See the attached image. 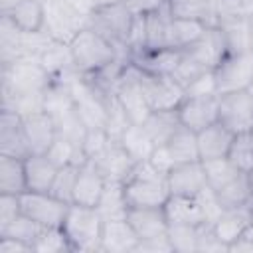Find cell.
Masks as SVG:
<instances>
[{
    "label": "cell",
    "mask_w": 253,
    "mask_h": 253,
    "mask_svg": "<svg viewBox=\"0 0 253 253\" xmlns=\"http://www.w3.org/2000/svg\"><path fill=\"white\" fill-rule=\"evenodd\" d=\"M69 47L73 53L75 69L81 75H97L99 71H103L105 67L115 63L117 59L126 57L107 38H103L99 32H95L89 26H85L69 42Z\"/></svg>",
    "instance_id": "6da1fadb"
},
{
    "label": "cell",
    "mask_w": 253,
    "mask_h": 253,
    "mask_svg": "<svg viewBox=\"0 0 253 253\" xmlns=\"http://www.w3.org/2000/svg\"><path fill=\"white\" fill-rule=\"evenodd\" d=\"M123 188L130 208H162L170 198L166 174L158 172L148 160L136 162Z\"/></svg>",
    "instance_id": "7a4b0ae2"
},
{
    "label": "cell",
    "mask_w": 253,
    "mask_h": 253,
    "mask_svg": "<svg viewBox=\"0 0 253 253\" xmlns=\"http://www.w3.org/2000/svg\"><path fill=\"white\" fill-rule=\"evenodd\" d=\"M103 223H105V219L95 206L69 204V210L65 213L61 227H63L73 251L101 253Z\"/></svg>",
    "instance_id": "3957f363"
},
{
    "label": "cell",
    "mask_w": 253,
    "mask_h": 253,
    "mask_svg": "<svg viewBox=\"0 0 253 253\" xmlns=\"http://www.w3.org/2000/svg\"><path fill=\"white\" fill-rule=\"evenodd\" d=\"M134 18L136 16L123 2H117L111 6L95 8L87 20V26L107 38L123 55L128 57V38L132 32Z\"/></svg>",
    "instance_id": "277c9868"
},
{
    "label": "cell",
    "mask_w": 253,
    "mask_h": 253,
    "mask_svg": "<svg viewBox=\"0 0 253 253\" xmlns=\"http://www.w3.org/2000/svg\"><path fill=\"white\" fill-rule=\"evenodd\" d=\"M0 67L2 93H43L53 81L40 59L22 57Z\"/></svg>",
    "instance_id": "5b68a950"
},
{
    "label": "cell",
    "mask_w": 253,
    "mask_h": 253,
    "mask_svg": "<svg viewBox=\"0 0 253 253\" xmlns=\"http://www.w3.org/2000/svg\"><path fill=\"white\" fill-rule=\"evenodd\" d=\"M113 95L117 97V101L128 115L130 123H134V125H142L152 111L148 105V99L144 95V89L140 85V71L134 63H130V59L125 65V69L113 89Z\"/></svg>",
    "instance_id": "8992f818"
},
{
    "label": "cell",
    "mask_w": 253,
    "mask_h": 253,
    "mask_svg": "<svg viewBox=\"0 0 253 253\" xmlns=\"http://www.w3.org/2000/svg\"><path fill=\"white\" fill-rule=\"evenodd\" d=\"M217 95L249 89L253 83V51L227 53L213 69Z\"/></svg>",
    "instance_id": "52a82bcc"
},
{
    "label": "cell",
    "mask_w": 253,
    "mask_h": 253,
    "mask_svg": "<svg viewBox=\"0 0 253 253\" xmlns=\"http://www.w3.org/2000/svg\"><path fill=\"white\" fill-rule=\"evenodd\" d=\"M43 4H45L43 30L55 42L69 43L87 26L89 18L73 10L65 0H43Z\"/></svg>",
    "instance_id": "ba28073f"
},
{
    "label": "cell",
    "mask_w": 253,
    "mask_h": 253,
    "mask_svg": "<svg viewBox=\"0 0 253 253\" xmlns=\"http://www.w3.org/2000/svg\"><path fill=\"white\" fill-rule=\"evenodd\" d=\"M22 213L32 217L42 227H61L69 204L55 198L51 192H32L26 190L20 194Z\"/></svg>",
    "instance_id": "9c48e42d"
},
{
    "label": "cell",
    "mask_w": 253,
    "mask_h": 253,
    "mask_svg": "<svg viewBox=\"0 0 253 253\" xmlns=\"http://www.w3.org/2000/svg\"><path fill=\"white\" fill-rule=\"evenodd\" d=\"M217 121L233 134H245L253 128V95L249 89L219 95Z\"/></svg>",
    "instance_id": "30bf717a"
},
{
    "label": "cell",
    "mask_w": 253,
    "mask_h": 253,
    "mask_svg": "<svg viewBox=\"0 0 253 253\" xmlns=\"http://www.w3.org/2000/svg\"><path fill=\"white\" fill-rule=\"evenodd\" d=\"M140 71V85L144 89V95L148 99V105L152 111H166L176 109L180 101L184 99V87L172 77V75H158V73H146Z\"/></svg>",
    "instance_id": "8fae6325"
},
{
    "label": "cell",
    "mask_w": 253,
    "mask_h": 253,
    "mask_svg": "<svg viewBox=\"0 0 253 253\" xmlns=\"http://www.w3.org/2000/svg\"><path fill=\"white\" fill-rule=\"evenodd\" d=\"M219 95H184L176 107L182 126L200 132L202 128L217 123Z\"/></svg>",
    "instance_id": "7c38bea8"
},
{
    "label": "cell",
    "mask_w": 253,
    "mask_h": 253,
    "mask_svg": "<svg viewBox=\"0 0 253 253\" xmlns=\"http://www.w3.org/2000/svg\"><path fill=\"white\" fill-rule=\"evenodd\" d=\"M166 182H168L170 196L198 198V196L208 188L206 170H204L202 160L176 164V166L166 174Z\"/></svg>",
    "instance_id": "4fadbf2b"
},
{
    "label": "cell",
    "mask_w": 253,
    "mask_h": 253,
    "mask_svg": "<svg viewBox=\"0 0 253 253\" xmlns=\"http://www.w3.org/2000/svg\"><path fill=\"white\" fill-rule=\"evenodd\" d=\"M182 51L188 53L198 65H202L208 71H213L221 63V59L227 55V47L217 26H208L206 32Z\"/></svg>",
    "instance_id": "5bb4252c"
},
{
    "label": "cell",
    "mask_w": 253,
    "mask_h": 253,
    "mask_svg": "<svg viewBox=\"0 0 253 253\" xmlns=\"http://www.w3.org/2000/svg\"><path fill=\"white\" fill-rule=\"evenodd\" d=\"M91 162L99 168V172L105 176L107 182H121V184L130 176V172L136 166V160L123 148L119 140H111L105 146V150L97 154Z\"/></svg>",
    "instance_id": "9a60e30c"
},
{
    "label": "cell",
    "mask_w": 253,
    "mask_h": 253,
    "mask_svg": "<svg viewBox=\"0 0 253 253\" xmlns=\"http://www.w3.org/2000/svg\"><path fill=\"white\" fill-rule=\"evenodd\" d=\"M0 154L14 158H28L30 146L24 132V119L14 113L0 109Z\"/></svg>",
    "instance_id": "2e32d148"
},
{
    "label": "cell",
    "mask_w": 253,
    "mask_h": 253,
    "mask_svg": "<svg viewBox=\"0 0 253 253\" xmlns=\"http://www.w3.org/2000/svg\"><path fill=\"white\" fill-rule=\"evenodd\" d=\"M138 235L126 217L105 219L101 233V253H134Z\"/></svg>",
    "instance_id": "e0dca14e"
},
{
    "label": "cell",
    "mask_w": 253,
    "mask_h": 253,
    "mask_svg": "<svg viewBox=\"0 0 253 253\" xmlns=\"http://www.w3.org/2000/svg\"><path fill=\"white\" fill-rule=\"evenodd\" d=\"M235 134L223 126L219 121L202 128L200 132H196V140H198V154L202 162L208 160H217V158H225L231 142H233Z\"/></svg>",
    "instance_id": "ac0fdd59"
},
{
    "label": "cell",
    "mask_w": 253,
    "mask_h": 253,
    "mask_svg": "<svg viewBox=\"0 0 253 253\" xmlns=\"http://www.w3.org/2000/svg\"><path fill=\"white\" fill-rule=\"evenodd\" d=\"M40 63L43 65V69L49 73V77L53 81H61L67 83L69 79H73L79 71L75 69V61H73V53L69 43L65 42H51L45 51L40 55Z\"/></svg>",
    "instance_id": "d6986e66"
},
{
    "label": "cell",
    "mask_w": 253,
    "mask_h": 253,
    "mask_svg": "<svg viewBox=\"0 0 253 253\" xmlns=\"http://www.w3.org/2000/svg\"><path fill=\"white\" fill-rule=\"evenodd\" d=\"M22 119H24V132L30 146V154H45L57 136L53 119L45 111Z\"/></svg>",
    "instance_id": "ffe728a7"
},
{
    "label": "cell",
    "mask_w": 253,
    "mask_h": 253,
    "mask_svg": "<svg viewBox=\"0 0 253 253\" xmlns=\"http://www.w3.org/2000/svg\"><path fill=\"white\" fill-rule=\"evenodd\" d=\"M251 206L253 204H247V206H237V208H225L219 217L213 221V231L215 235L227 245V251H229V245L239 237L243 235V231L253 223V213H251Z\"/></svg>",
    "instance_id": "44dd1931"
},
{
    "label": "cell",
    "mask_w": 253,
    "mask_h": 253,
    "mask_svg": "<svg viewBox=\"0 0 253 253\" xmlns=\"http://www.w3.org/2000/svg\"><path fill=\"white\" fill-rule=\"evenodd\" d=\"M107 186L105 176L99 172V168L87 160L85 164L79 166L75 190H73V202L71 204H81V206H97L103 190Z\"/></svg>",
    "instance_id": "7402d4cb"
},
{
    "label": "cell",
    "mask_w": 253,
    "mask_h": 253,
    "mask_svg": "<svg viewBox=\"0 0 253 253\" xmlns=\"http://www.w3.org/2000/svg\"><path fill=\"white\" fill-rule=\"evenodd\" d=\"M126 219L132 225L134 233L138 235V241L150 237H162L166 235L170 225L164 208H130Z\"/></svg>",
    "instance_id": "603a6c76"
},
{
    "label": "cell",
    "mask_w": 253,
    "mask_h": 253,
    "mask_svg": "<svg viewBox=\"0 0 253 253\" xmlns=\"http://www.w3.org/2000/svg\"><path fill=\"white\" fill-rule=\"evenodd\" d=\"M180 57H182V49H174V47L144 49V51H138V53L130 55V63H134L138 69H142L146 73L172 75Z\"/></svg>",
    "instance_id": "cb8c5ba5"
},
{
    "label": "cell",
    "mask_w": 253,
    "mask_h": 253,
    "mask_svg": "<svg viewBox=\"0 0 253 253\" xmlns=\"http://www.w3.org/2000/svg\"><path fill=\"white\" fill-rule=\"evenodd\" d=\"M168 14L174 18L196 20L206 26H217V0H168Z\"/></svg>",
    "instance_id": "d4e9b609"
},
{
    "label": "cell",
    "mask_w": 253,
    "mask_h": 253,
    "mask_svg": "<svg viewBox=\"0 0 253 253\" xmlns=\"http://www.w3.org/2000/svg\"><path fill=\"white\" fill-rule=\"evenodd\" d=\"M26 184L32 192H49L57 174V166L47 154H30L24 158Z\"/></svg>",
    "instance_id": "484cf974"
},
{
    "label": "cell",
    "mask_w": 253,
    "mask_h": 253,
    "mask_svg": "<svg viewBox=\"0 0 253 253\" xmlns=\"http://www.w3.org/2000/svg\"><path fill=\"white\" fill-rule=\"evenodd\" d=\"M168 223H184V225H202L206 223L204 210L198 198L188 196H170L162 206Z\"/></svg>",
    "instance_id": "4316f807"
},
{
    "label": "cell",
    "mask_w": 253,
    "mask_h": 253,
    "mask_svg": "<svg viewBox=\"0 0 253 253\" xmlns=\"http://www.w3.org/2000/svg\"><path fill=\"white\" fill-rule=\"evenodd\" d=\"M142 126L146 128V132L150 134L154 144L162 146L182 128V123H180L176 109H166V111H150V115L146 117Z\"/></svg>",
    "instance_id": "83f0119b"
},
{
    "label": "cell",
    "mask_w": 253,
    "mask_h": 253,
    "mask_svg": "<svg viewBox=\"0 0 253 253\" xmlns=\"http://www.w3.org/2000/svg\"><path fill=\"white\" fill-rule=\"evenodd\" d=\"M217 28L223 36L227 53H245L251 51L249 36V18H223L217 22Z\"/></svg>",
    "instance_id": "f1b7e54d"
},
{
    "label": "cell",
    "mask_w": 253,
    "mask_h": 253,
    "mask_svg": "<svg viewBox=\"0 0 253 253\" xmlns=\"http://www.w3.org/2000/svg\"><path fill=\"white\" fill-rule=\"evenodd\" d=\"M28 190L26 184V168L22 158L0 154V194H24Z\"/></svg>",
    "instance_id": "f546056e"
},
{
    "label": "cell",
    "mask_w": 253,
    "mask_h": 253,
    "mask_svg": "<svg viewBox=\"0 0 253 253\" xmlns=\"http://www.w3.org/2000/svg\"><path fill=\"white\" fill-rule=\"evenodd\" d=\"M6 16L22 32H38V30H43L45 4H43V0H22Z\"/></svg>",
    "instance_id": "4dcf8cb0"
},
{
    "label": "cell",
    "mask_w": 253,
    "mask_h": 253,
    "mask_svg": "<svg viewBox=\"0 0 253 253\" xmlns=\"http://www.w3.org/2000/svg\"><path fill=\"white\" fill-rule=\"evenodd\" d=\"M99 213L103 215V219H121V217H126L130 206L126 202V196H125V188L121 182H107L97 206Z\"/></svg>",
    "instance_id": "1f68e13d"
},
{
    "label": "cell",
    "mask_w": 253,
    "mask_h": 253,
    "mask_svg": "<svg viewBox=\"0 0 253 253\" xmlns=\"http://www.w3.org/2000/svg\"><path fill=\"white\" fill-rule=\"evenodd\" d=\"M206 28L208 26L202 24V22L170 16V24H168V47L186 49L188 45H192L206 32Z\"/></svg>",
    "instance_id": "d6a6232c"
},
{
    "label": "cell",
    "mask_w": 253,
    "mask_h": 253,
    "mask_svg": "<svg viewBox=\"0 0 253 253\" xmlns=\"http://www.w3.org/2000/svg\"><path fill=\"white\" fill-rule=\"evenodd\" d=\"M119 142L123 144V148L136 160V162H144L150 158V154L154 152L156 144L150 138V134L146 132V128L142 125H128V128L121 134Z\"/></svg>",
    "instance_id": "836d02e7"
},
{
    "label": "cell",
    "mask_w": 253,
    "mask_h": 253,
    "mask_svg": "<svg viewBox=\"0 0 253 253\" xmlns=\"http://www.w3.org/2000/svg\"><path fill=\"white\" fill-rule=\"evenodd\" d=\"M16 59H22V30L6 14H0V65Z\"/></svg>",
    "instance_id": "e575fe53"
},
{
    "label": "cell",
    "mask_w": 253,
    "mask_h": 253,
    "mask_svg": "<svg viewBox=\"0 0 253 253\" xmlns=\"http://www.w3.org/2000/svg\"><path fill=\"white\" fill-rule=\"evenodd\" d=\"M164 146H166L170 158L174 160V166L176 164H184V162H196V160H200L196 132L190 130V128H186V126H182Z\"/></svg>",
    "instance_id": "d590c367"
},
{
    "label": "cell",
    "mask_w": 253,
    "mask_h": 253,
    "mask_svg": "<svg viewBox=\"0 0 253 253\" xmlns=\"http://www.w3.org/2000/svg\"><path fill=\"white\" fill-rule=\"evenodd\" d=\"M71 109H75V101H73L69 83L51 81L49 87L43 91V111L55 119Z\"/></svg>",
    "instance_id": "8d00e7d4"
},
{
    "label": "cell",
    "mask_w": 253,
    "mask_h": 253,
    "mask_svg": "<svg viewBox=\"0 0 253 253\" xmlns=\"http://www.w3.org/2000/svg\"><path fill=\"white\" fill-rule=\"evenodd\" d=\"M213 194L217 196V200L223 208H237V206L253 204L249 180H247V174H243V172L237 178H233L231 182H227L225 186L213 190Z\"/></svg>",
    "instance_id": "74e56055"
},
{
    "label": "cell",
    "mask_w": 253,
    "mask_h": 253,
    "mask_svg": "<svg viewBox=\"0 0 253 253\" xmlns=\"http://www.w3.org/2000/svg\"><path fill=\"white\" fill-rule=\"evenodd\" d=\"M198 233L200 225L170 223L166 237L172 247V253H198Z\"/></svg>",
    "instance_id": "f35d334b"
},
{
    "label": "cell",
    "mask_w": 253,
    "mask_h": 253,
    "mask_svg": "<svg viewBox=\"0 0 253 253\" xmlns=\"http://www.w3.org/2000/svg\"><path fill=\"white\" fill-rule=\"evenodd\" d=\"M53 123H55V132H57L59 138H63V140H67V142H71V144H75V146L81 148L83 138H85V132H87V126H85V123L81 121V117L77 115L75 109H71V111L55 117Z\"/></svg>",
    "instance_id": "ab89813d"
},
{
    "label": "cell",
    "mask_w": 253,
    "mask_h": 253,
    "mask_svg": "<svg viewBox=\"0 0 253 253\" xmlns=\"http://www.w3.org/2000/svg\"><path fill=\"white\" fill-rule=\"evenodd\" d=\"M204 164V170H206V180H208V186L211 190H217L221 186H225L227 182H231L233 178H237L241 174V170H237L229 158H217V160H208V162H202ZM245 174V172H243Z\"/></svg>",
    "instance_id": "60d3db41"
},
{
    "label": "cell",
    "mask_w": 253,
    "mask_h": 253,
    "mask_svg": "<svg viewBox=\"0 0 253 253\" xmlns=\"http://www.w3.org/2000/svg\"><path fill=\"white\" fill-rule=\"evenodd\" d=\"M73 251L63 227H43L34 243V253H63Z\"/></svg>",
    "instance_id": "b9f144b4"
},
{
    "label": "cell",
    "mask_w": 253,
    "mask_h": 253,
    "mask_svg": "<svg viewBox=\"0 0 253 253\" xmlns=\"http://www.w3.org/2000/svg\"><path fill=\"white\" fill-rule=\"evenodd\" d=\"M77 174H79V166H77V164H65V166H59L49 192H51L55 198H59V200L71 204V202H73V190H75Z\"/></svg>",
    "instance_id": "7bdbcfd3"
},
{
    "label": "cell",
    "mask_w": 253,
    "mask_h": 253,
    "mask_svg": "<svg viewBox=\"0 0 253 253\" xmlns=\"http://www.w3.org/2000/svg\"><path fill=\"white\" fill-rule=\"evenodd\" d=\"M42 229H43V227H42L40 223H36L32 217H28L26 213H20L14 221H10L6 227L0 229V235L16 237V239L26 241V243H30V245L34 247V243H36V239H38V235H40Z\"/></svg>",
    "instance_id": "ee69618b"
},
{
    "label": "cell",
    "mask_w": 253,
    "mask_h": 253,
    "mask_svg": "<svg viewBox=\"0 0 253 253\" xmlns=\"http://www.w3.org/2000/svg\"><path fill=\"white\" fill-rule=\"evenodd\" d=\"M227 158L237 170H241L245 174L253 172V144H251L247 132L245 134H235V138L231 142V148L227 152Z\"/></svg>",
    "instance_id": "f6af8a7d"
},
{
    "label": "cell",
    "mask_w": 253,
    "mask_h": 253,
    "mask_svg": "<svg viewBox=\"0 0 253 253\" xmlns=\"http://www.w3.org/2000/svg\"><path fill=\"white\" fill-rule=\"evenodd\" d=\"M128 125H132L130 123V119H128V115L125 113V109L121 107V103L117 101V97L115 95H111L109 97V115H107V132L111 134V138L113 140H119L121 138V134L128 128Z\"/></svg>",
    "instance_id": "bcb514c9"
},
{
    "label": "cell",
    "mask_w": 253,
    "mask_h": 253,
    "mask_svg": "<svg viewBox=\"0 0 253 253\" xmlns=\"http://www.w3.org/2000/svg\"><path fill=\"white\" fill-rule=\"evenodd\" d=\"M111 140H113V138H111V134L107 132V128H103V126L87 128L81 148H83L85 156H87L89 160H93L97 154H101V152L105 150V146H107Z\"/></svg>",
    "instance_id": "7dc6e473"
},
{
    "label": "cell",
    "mask_w": 253,
    "mask_h": 253,
    "mask_svg": "<svg viewBox=\"0 0 253 253\" xmlns=\"http://www.w3.org/2000/svg\"><path fill=\"white\" fill-rule=\"evenodd\" d=\"M253 0H217V22L223 18H249Z\"/></svg>",
    "instance_id": "c3c4849f"
},
{
    "label": "cell",
    "mask_w": 253,
    "mask_h": 253,
    "mask_svg": "<svg viewBox=\"0 0 253 253\" xmlns=\"http://www.w3.org/2000/svg\"><path fill=\"white\" fill-rule=\"evenodd\" d=\"M229 253L227 245L215 235L213 227L208 223L200 225V233H198V253Z\"/></svg>",
    "instance_id": "681fc988"
},
{
    "label": "cell",
    "mask_w": 253,
    "mask_h": 253,
    "mask_svg": "<svg viewBox=\"0 0 253 253\" xmlns=\"http://www.w3.org/2000/svg\"><path fill=\"white\" fill-rule=\"evenodd\" d=\"M22 213V204L18 194H0V229L6 227Z\"/></svg>",
    "instance_id": "f907efd6"
},
{
    "label": "cell",
    "mask_w": 253,
    "mask_h": 253,
    "mask_svg": "<svg viewBox=\"0 0 253 253\" xmlns=\"http://www.w3.org/2000/svg\"><path fill=\"white\" fill-rule=\"evenodd\" d=\"M184 93H186V95H217L213 71H206V73L198 75V77L184 89Z\"/></svg>",
    "instance_id": "816d5d0a"
},
{
    "label": "cell",
    "mask_w": 253,
    "mask_h": 253,
    "mask_svg": "<svg viewBox=\"0 0 253 253\" xmlns=\"http://www.w3.org/2000/svg\"><path fill=\"white\" fill-rule=\"evenodd\" d=\"M134 16H144V14H152L158 12L162 8H166L168 0H121Z\"/></svg>",
    "instance_id": "f5cc1de1"
},
{
    "label": "cell",
    "mask_w": 253,
    "mask_h": 253,
    "mask_svg": "<svg viewBox=\"0 0 253 253\" xmlns=\"http://www.w3.org/2000/svg\"><path fill=\"white\" fill-rule=\"evenodd\" d=\"M134 253H172V247L168 243V237L162 235V237L140 239Z\"/></svg>",
    "instance_id": "db71d44e"
},
{
    "label": "cell",
    "mask_w": 253,
    "mask_h": 253,
    "mask_svg": "<svg viewBox=\"0 0 253 253\" xmlns=\"http://www.w3.org/2000/svg\"><path fill=\"white\" fill-rule=\"evenodd\" d=\"M148 162H150L158 172H162V174H168V172L174 168V160L170 158V154H168V150H166L164 144L154 148V152L150 154Z\"/></svg>",
    "instance_id": "11a10c76"
},
{
    "label": "cell",
    "mask_w": 253,
    "mask_h": 253,
    "mask_svg": "<svg viewBox=\"0 0 253 253\" xmlns=\"http://www.w3.org/2000/svg\"><path fill=\"white\" fill-rule=\"evenodd\" d=\"M0 253H34V247L16 237L0 235Z\"/></svg>",
    "instance_id": "9f6ffc18"
},
{
    "label": "cell",
    "mask_w": 253,
    "mask_h": 253,
    "mask_svg": "<svg viewBox=\"0 0 253 253\" xmlns=\"http://www.w3.org/2000/svg\"><path fill=\"white\" fill-rule=\"evenodd\" d=\"M73 10H77L79 14H83V16H91L93 14V10L97 8L95 6V0H65Z\"/></svg>",
    "instance_id": "6f0895ef"
},
{
    "label": "cell",
    "mask_w": 253,
    "mask_h": 253,
    "mask_svg": "<svg viewBox=\"0 0 253 253\" xmlns=\"http://www.w3.org/2000/svg\"><path fill=\"white\" fill-rule=\"evenodd\" d=\"M22 0H0V14H8L12 8H16Z\"/></svg>",
    "instance_id": "680465c9"
},
{
    "label": "cell",
    "mask_w": 253,
    "mask_h": 253,
    "mask_svg": "<svg viewBox=\"0 0 253 253\" xmlns=\"http://www.w3.org/2000/svg\"><path fill=\"white\" fill-rule=\"evenodd\" d=\"M117 2H121V0H95V6L101 8V6H111V4H117Z\"/></svg>",
    "instance_id": "91938a15"
},
{
    "label": "cell",
    "mask_w": 253,
    "mask_h": 253,
    "mask_svg": "<svg viewBox=\"0 0 253 253\" xmlns=\"http://www.w3.org/2000/svg\"><path fill=\"white\" fill-rule=\"evenodd\" d=\"M249 36H251V51H253V14L249 16Z\"/></svg>",
    "instance_id": "94428289"
},
{
    "label": "cell",
    "mask_w": 253,
    "mask_h": 253,
    "mask_svg": "<svg viewBox=\"0 0 253 253\" xmlns=\"http://www.w3.org/2000/svg\"><path fill=\"white\" fill-rule=\"evenodd\" d=\"M243 233H245V235H247V237H249V239L253 241V223H251V225H249V227H247V229H245Z\"/></svg>",
    "instance_id": "6125c7cd"
},
{
    "label": "cell",
    "mask_w": 253,
    "mask_h": 253,
    "mask_svg": "<svg viewBox=\"0 0 253 253\" xmlns=\"http://www.w3.org/2000/svg\"><path fill=\"white\" fill-rule=\"evenodd\" d=\"M247 180H249V190H251V198H253V172L247 174Z\"/></svg>",
    "instance_id": "be15d7a7"
},
{
    "label": "cell",
    "mask_w": 253,
    "mask_h": 253,
    "mask_svg": "<svg viewBox=\"0 0 253 253\" xmlns=\"http://www.w3.org/2000/svg\"><path fill=\"white\" fill-rule=\"evenodd\" d=\"M247 136H249V140H251V144H253V128L247 132Z\"/></svg>",
    "instance_id": "e7e4bbea"
},
{
    "label": "cell",
    "mask_w": 253,
    "mask_h": 253,
    "mask_svg": "<svg viewBox=\"0 0 253 253\" xmlns=\"http://www.w3.org/2000/svg\"><path fill=\"white\" fill-rule=\"evenodd\" d=\"M249 91H251V95H253V83H251V87H249Z\"/></svg>",
    "instance_id": "03108f58"
},
{
    "label": "cell",
    "mask_w": 253,
    "mask_h": 253,
    "mask_svg": "<svg viewBox=\"0 0 253 253\" xmlns=\"http://www.w3.org/2000/svg\"><path fill=\"white\" fill-rule=\"evenodd\" d=\"M251 213H253V206H251Z\"/></svg>",
    "instance_id": "003e7915"
}]
</instances>
